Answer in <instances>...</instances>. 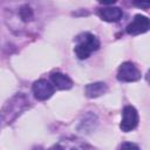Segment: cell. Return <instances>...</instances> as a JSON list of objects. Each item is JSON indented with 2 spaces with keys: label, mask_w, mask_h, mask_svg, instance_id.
<instances>
[{
  "label": "cell",
  "mask_w": 150,
  "mask_h": 150,
  "mask_svg": "<svg viewBox=\"0 0 150 150\" xmlns=\"http://www.w3.org/2000/svg\"><path fill=\"white\" fill-rule=\"evenodd\" d=\"M76 46L74 48V52L76 56L80 60H86L90 56V54L100 48V41L98 39L90 34V33H83L76 38Z\"/></svg>",
  "instance_id": "obj_1"
},
{
  "label": "cell",
  "mask_w": 150,
  "mask_h": 150,
  "mask_svg": "<svg viewBox=\"0 0 150 150\" xmlns=\"http://www.w3.org/2000/svg\"><path fill=\"white\" fill-rule=\"evenodd\" d=\"M32 89H33V94L35 98L40 101H46L54 94V86L43 79L35 81Z\"/></svg>",
  "instance_id": "obj_4"
},
{
  "label": "cell",
  "mask_w": 150,
  "mask_h": 150,
  "mask_svg": "<svg viewBox=\"0 0 150 150\" xmlns=\"http://www.w3.org/2000/svg\"><path fill=\"white\" fill-rule=\"evenodd\" d=\"M138 124V112L132 105H127L122 111V121L120 128L122 131L128 132L134 130Z\"/></svg>",
  "instance_id": "obj_3"
},
{
  "label": "cell",
  "mask_w": 150,
  "mask_h": 150,
  "mask_svg": "<svg viewBox=\"0 0 150 150\" xmlns=\"http://www.w3.org/2000/svg\"><path fill=\"white\" fill-rule=\"evenodd\" d=\"M50 80H52V83L54 84V87L60 90L70 89L73 87V81L69 79V76H67L63 73H59V71L53 73L50 75Z\"/></svg>",
  "instance_id": "obj_7"
},
{
  "label": "cell",
  "mask_w": 150,
  "mask_h": 150,
  "mask_svg": "<svg viewBox=\"0 0 150 150\" xmlns=\"http://www.w3.org/2000/svg\"><path fill=\"white\" fill-rule=\"evenodd\" d=\"M149 27H150L149 19L144 15L137 14L132 19V21L127 26L125 32L130 35H137V34H142V33L148 32Z\"/></svg>",
  "instance_id": "obj_5"
},
{
  "label": "cell",
  "mask_w": 150,
  "mask_h": 150,
  "mask_svg": "<svg viewBox=\"0 0 150 150\" xmlns=\"http://www.w3.org/2000/svg\"><path fill=\"white\" fill-rule=\"evenodd\" d=\"M134 5H136L138 7H144V8H148L150 6L149 2H134Z\"/></svg>",
  "instance_id": "obj_11"
},
{
  "label": "cell",
  "mask_w": 150,
  "mask_h": 150,
  "mask_svg": "<svg viewBox=\"0 0 150 150\" xmlns=\"http://www.w3.org/2000/svg\"><path fill=\"white\" fill-rule=\"evenodd\" d=\"M120 150H141V149H139L135 143H131V142H124V143H122Z\"/></svg>",
  "instance_id": "obj_10"
},
{
  "label": "cell",
  "mask_w": 150,
  "mask_h": 150,
  "mask_svg": "<svg viewBox=\"0 0 150 150\" xmlns=\"http://www.w3.org/2000/svg\"><path fill=\"white\" fill-rule=\"evenodd\" d=\"M98 15L102 20L107 22H116L123 16V12L120 7L116 6H108L98 9Z\"/></svg>",
  "instance_id": "obj_6"
},
{
  "label": "cell",
  "mask_w": 150,
  "mask_h": 150,
  "mask_svg": "<svg viewBox=\"0 0 150 150\" xmlns=\"http://www.w3.org/2000/svg\"><path fill=\"white\" fill-rule=\"evenodd\" d=\"M141 79V71L132 62H123L117 70V80L122 82H134Z\"/></svg>",
  "instance_id": "obj_2"
},
{
  "label": "cell",
  "mask_w": 150,
  "mask_h": 150,
  "mask_svg": "<svg viewBox=\"0 0 150 150\" xmlns=\"http://www.w3.org/2000/svg\"><path fill=\"white\" fill-rule=\"evenodd\" d=\"M107 91H108V87L104 82H94V83H89L86 87V95L89 98L102 96Z\"/></svg>",
  "instance_id": "obj_8"
},
{
  "label": "cell",
  "mask_w": 150,
  "mask_h": 150,
  "mask_svg": "<svg viewBox=\"0 0 150 150\" xmlns=\"http://www.w3.org/2000/svg\"><path fill=\"white\" fill-rule=\"evenodd\" d=\"M20 16H21V19L23 21H28V20H30L33 18V11L30 9V7L23 6L20 9Z\"/></svg>",
  "instance_id": "obj_9"
}]
</instances>
